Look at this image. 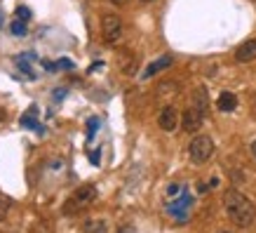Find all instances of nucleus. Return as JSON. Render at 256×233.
Here are the masks:
<instances>
[{
	"instance_id": "nucleus-1",
	"label": "nucleus",
	"mask_w": 256,
	"mask_h": 233,
	"mask_svg": "<svg viewBox=\"0 0 256 233\" xmlns=\"http://www.w3.org/2000/svg\"><path fill=\"white\" fill-rule=\"evenodd\" d=\"M224 207H226V214L230 217V221H233L235 226L247 228V226L254 224L256 205L249 200L244 193H240L238 188H228L224 193Z\"/></svg>"
},
{
	"instance_id": "nucleus-2",
	"label": "nucleus",
	"mask_w": 256,
	"mask_h": 233,
	"mask_svg": "<svg viewBox=\"0 0 256 233\" xmlns=\"http://www.w3.org/2000/svg\"><path fill=\"white\" fill-rule=\"evenodd\" d=\"M94 200H96V186H94V184H82V186L76 188V191H73V195L66 200L64 212H66V214L82 212L85 207H90Z\"/></svg>"
},
{
	"instance_id": "nucleus-3",
	"label": "nucleus",
	"mask_w": 256,
	"mask_h": 233,
	"mask_svg": "<svg viewBox=\"0 0 256 233\" xmlns=\"http://www.w3.org/2000/svg\"><path fill=\"white\" fill-rule=\"evenodd\" d=\"M212 153H214V141H212V137H207V134H198V137H193V141L188 144V155H190V160H193L195 165L207 163L212 158Z\"/></svg>"
},
{
	"instance_id": "nucleus-4",
	"label": "nucleus",
	"mask_w": 256,
	"mask_h": 233,
	"mask_svg": "<svg viewBox=\"0 0 256 233\" xmlns=\"http://www.w3.org/2000/svg\"><path fill=\"white\" fill-rule=\"evenodd\" d=\"M101 33H104V40L108 45H116L118 40L122 38V22H120V17L113 15V12H106L101 17Z\"/></svg>"
},
{
	"instance_id": "nucleus-5",
	"label": "nucleus",
	"mask_w": 256,
	"mask_h": 233,
	"mask_svg": "<svg viewBox=\"0 0 256 233\" xmlns=\"http://www.w3.org/2000/svg\"><path fill=\"white\" fill-rule=\"evenodd\" d=\"M178 120H181V118H178V111L174 109V106H170V104H167V106H162V109H160V113H158V125L162 127L164 132L176 130Z\"/></svg>"
},
{
	"instance_id": "nucleus-6",
	"label": "nucleus",
	"mask_w": 256,
	"mask_h": 233,
	"mask_svg": "<svg viewBox=\"0 0 256 233\" xmlns=\"http://www.w3.org/2000/svg\"><path fill=\"white\" fill-rule=\"evenodd\" d=\"M202 120H204V113H202L200 109H195V106L186 109L184 116H181V125H184L186 132H198L202 127Z\"/></svg>"
},
{
	"instance_id": "nucleus-7",
	"label": "nucleus",
	"mask_w": 256,
	"mask_h": 233,
	"mask_svg": "<svg viewBox=\"0 0 256 233\" xmlns=\"http://www.w3.org/2000/svg\"><path fill=\"white\" fill-rule=\"evenodd\" d=\"M235 59H238L240 64L254 62L256 59V40H244V43L235 50Z\"/></svg>"
},
{
	"instance_id": "nucleus-8",
	"label": "nucleus",
	"mask_w": 256,
	"mask_h": 233,
	"mask_svg": "<svg viewBox=\"0 0 256 233\" xmlns=\"http://www.w3.org/2000/svg\"><path fill=\"white\" fill-rule=\"evenodd\" d=\"M216 106L218 111H235V106H238V97H235L233 92H221L218 94V99H216Z\"/></svg>"
},
{
	"instance_id": "nucleus-9",
	"label": "nucleus",
	"mask_w": 256,
	"mask_h": 233,
	"mask_svg": "<svg viewBox=\"0 0 256 233\" xmlns=\"http://www.w3.org/2000/svg\"><path fill=\"white\" fill-rule=\"evenodd\" d=\"M167 66H172V57H170V55L160 57V59H158V62H153V64H150V66H148V69L144 71V78H150V76H156L158 71L167 69Z\"/></svg>"
},
{
	"instance_id": "nucleus-10",
	"label": "nucleus",
	"mask_w": 256,
	"mask_h": 233,
	"mask_svg": "<svg viewBox=\"0 0 256 233\" xmlns=\"http://www.w3.org/2000/svg\"><path fill=\"white\" fill-rule=\"evenodd\" d=\"M195 109H200L202 113H207V109H210V99H207V90L204 87L195 90Z\"/></svg>"
},
{
	"instance_id": "nucleus-11",
	"label": "nucleus",
	"mask_w": 256,
	"mask_h": 233,
	"mask_svg": "<svg viewBox=\"0 0 256 233\" xmlns=\"http://www.w3.org/2000/svg\"><path fill=\"white\" fill-rule=\"evenodd\" d=\"M106 231H108V226H106L104 219H92V221H87L85 228H82V233H106Z\"/></svg>"
},
{
	"instance_id": "nucleus-12",
	"label": "nucleus",
	"mask_w": 256,
	"mask_h": 233,
	"mask_svg": "<svg viewBox=\"0 0 256 233\" xmlns=\"http://www.w3.org/2000/svg\"><path fill=\"white\" fill-rule=\"evenodd\" d=\"M8 212H10V202L5 198H0V221L8 217Z\"/></svg>"
},
{
	"instance_id": "nucleus-13",
	"label": "nucleus",
	"mask_w": 256,
	"mask_h": 233,
	"mask_svg": "<svg viewBox=\"0 0 256 233\" xmlns=\"http://www.w3.org/2000/svg\"><path fill=\"white\" fill-rule=\"evenodd\" d=\"M12 33H14V36H26V26H24L22 22H14L12 24Z\"/></svg>"
},
{
	"instance_id": "nucleus-14",
	"label": "nucleus",
	"mask_w": 256,
	"mask_h": 233,
	"mask_svg": "<svg viewBox=\"0 0 256 233\" xmlns=\"http://www.w3.org/2000/svg\"><path fill=\"white\" fill-rule=\"evenodd\" d=\"M16 15H19V19H24V22H26V19H31V12H28V8H19V10H16Z\"/></svg>"
},
{
	"instance_id": "nucleus-15",
	"label": "nucleus",
	"mask_w": 256,
	"mask_h": 233,
	"mask_svg": "<svg viewBox=\"0 0 256 233\" xmlns=\"http://www.w3.org/2000/svg\"><path fill=\"white\" fill-rule=\"evenodd\" d=\"M118 233H136V228H134V226H130V224H124V226H120V228H118Z\"/></svg>"
},
{
	"instance_id": "nucleus-16",
	"label": "nucleus",
	"mask_w": 256,
	"mask_h": 233,
	"mask_svg": "<svg viewBox=\"0 0 256 233\" xmlns=\"http://www.w3.org/2000/svg\"><path fill=\"white\" fill-rule=\"evenodd\" d=\"M110 3H113V5H116V8H122V5H127V3H130V0H110Z\"/></svg>"
},
{
	"instance_id": "nucleus-17",
	"label": "nucleus",
	"mask_w": 256,
	"mask_h": 233,
	"mask_svg": "<svg viewBox=\"0 0 256 233\" xmlns=\"http://www.w3.org/2000/svg\"><path fill=\"white\" fill-rule=\"evenodd\" d=\"M249 148H252V155H254V158H256V141H254V144H252V146H249Z\"/></svg>"
},
{
	"instance_id": "nucleus-18",
	"label": "nucleus",
	"mask_w": 256,
	"mask_h": 233,
	"mask_svg": "<svg viewBox=\"0 0 256 233\" xmlns=\"http://www.w3.org/2000/svg\"><path fill=\"white\" fill-rule=\"evenodd\" d=\"M141 3H153V0H141Z\"/></svg>"
},
{
	"instance_id": "nucleus-19",
	"label": "nucleus",
	"mask_w": 256,
	"mask_h": 233,
	"mask_svg": "<svg viewBox=\"0 0 256 233\" xmlns=\"http://www.w3.org/2000/svg\"><path fill=\"white\" fill-rule=\"evenodd\" d=\"M218 233H230V231H218Z\"/></svg>"
}]
</instances>
